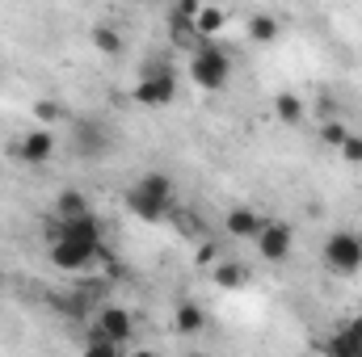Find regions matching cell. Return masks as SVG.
<instances>
[{
	"instance_id": "obj_1",
	"label": "cell",
	"mask_w": 362,
	"mask_h": 357,
	"mask_svg": "<svg viewBox=\"0 0 362 357\" xmlns=\"http://www.w3.org/2000/svg\"><path fill=\"white\" fill-rule=\"evenodd\" d=\"M185 72H189V80L202 92H219V89H228V80H232V55L219 42H202L189 55V68Z\"/></svg>"
},
{
	"instance_id": "obj_2",
	"label": "cell",
	"mask_w": 362,
	"mask_h": 357,
	"mask_svg": "<svg viewBox=\"0 0 362 357\" xmlns=\"http://www.w3.org/2000/svg\"><path fill=\"white\" fill-rule=\"evenodd\" d=\"M135 101L148 105V109H165L169 101H177V72L169 68V59H144Z\"/></svg>"
},
{
	"instance_id": "obj_3",
	"label": "cell",
	"mask_w": 362,
	"mask_h": 357,
	"mask_svg": "<svg viewBox=\"0 0 362 357\" xmlns=\"http://www.w3.org/2000/svg\"><path fill=\"white\" fill-rule=\"evenodd\" d=\"M325 265L333 269L337 277L362 273V231H350V227L329 231V240H325Z\"/></svg>"
},
{
	"instance_id": "obj_4",
	"label": "cell",
	"mask_w": 362,
	"mask_h": 357,
	"mask_svg": "<svg viewBox=\"0 0 362 357\" xmlns=\"http://www.w3.org/2000/svg\"><path fill=\"white\" fill-rule=\"evenodd\" d=\"M8 156L21 160V164H30V169L47 164V160L55 156V131H47V126H30L17 143H8Z\"/></svg>"
},
{
	"instance_id": "obj_5",
	"label": "cell",
	"mask_w": 362,
	"mask_h": 357,
	"mask_svg": "<svg viewBox=\"0 0 362 357\" xmlns=\"http://www.w3.org/2000/svg\"><path fill=\"white\" fill-rule=\"evenodd\" d=\"M198 0H181V4H173L169 8V42L173 47H185L189 55L202 47V38H198V30H194V17H198Z\"/></svg>"
},
{
	"instance_id": "obj_6",
	"label": "cell",
	"mask_w": 362,
	"mask_h": 357,
	"mask_svg": "<svg viewBox=\"0 0 362 357\" xmlns=\"http://www.w3.org/2000/svg\"><path fill=\"white\" fill-rule=\"evenodd\" d=\"M110 131L97 122V118H81L76 122V135H72V147H76V156H85V160H97V156H105L110 152Z\"/></svg>"
},
{
	"instance_id": "obj_7",
	"label": "cell",
	"mask_w": 362,
	"mask_h": 357,
	"mask_svg": "<svg viewBox=\"0 0 362 357\" xmlns=\"http://www.w3.org/2000/svg\"><path fill=\"white\" fill-rule=\"evenodd\" d=\"M101 337H110L114 345H127L131 337H135V320H131V311L127 307H118V303H105L101 311H97V324H93Z\"/></svg>"
},
{
	"instance_id": "obj_8",
	"label": "cell",
	"mask_w": 362,
	"mask_h": 357,
	"mask_svg": "<svg viewBox=\"0 0 362 357\" xmlns=\"http://www.w3.org/2000/svg\"><path fill=\"white\" fill-rule=\"evenodd\" d=\"M291 248H295V231H291L286 223H266V231L257 236V253H262V261H270V265H282V261L291 257Z\"/></svg>"
},
{
	"instance_id": "obj_9",
	"label": "cell",
	"mask_w": 362,
	"mask_h": 357,
	"mask_svg": "<svg viewBox=\"0 0 362 357\" xmlns=\"http://www.w3.org/2000/svg\"><path fill=\"white\" fill-rule=\"evenodd\" d=\"M47 257L55 269H89L97 257V244H76V240H51Z\"/></svg>"
},
{
	"instance_id": "obj_10",
	"label": "cell",
	"mask_w": 362,
	"mask_h": 357,
	"mask_svg": "<svg viewBox=\"0 0 362 357\" xmlns=\"http://www.w3.org/2000/svg\"><path fill=\"white\" fill-rule=\"evenodd\" d=\"M51 240H76V244H101V223L97 214H85V219H72V223H51L47 227V244Z\"/></svg>"
},
{
	"instance_id": "obj_11",
	"label": "cell",
	"mask_w": 362,
	"mask_h": 357,
	"mask_svg": "<svg viewBox=\"0 0 362 357\" xmlns=\"http://www.w3.org/2000/svg\"><path fill=\"white\" fill-rule=\"evenodd\" d=\"M223 231H228L232 240H253V244H257V236L266 231V219H262L253 206H232L228 219H223Z\"/></svg>"
},
{
	"instance_id": "obj_12",
	"label": "cell",
	"mask_w": 362,
	"mask_h": 357,
	"mask_svg": "<svg viewBox=\"0 0 362 357\" xmlns=\"http://www.w3.org/2000/svg\"><path fill=\"white\" fill-rule=\"evenodd\" d=\"M173 328H177L181 337H194V332L206 328V311H202L198 298H181L177 307H173Z\"/></svg>"
},
{
	"instance_id": "obj_13",
	"label": "cell",
	"mask_w": 362,
	"mask_h": 357,
	"mask_svg": "<svg viewBox=\"0 0 362 357\" xmlns=\"http://www.w3.org/2000/svg\"><path fill=\"white\" fill-rule=\"evenodd\" d=\"M93 214L89 198L81 193V189H59V198H55V219L59 223H72V219H85Z\"/></svg>"
},
{
	"instance_id": "obj_14",
	"label": "cell",
	"mask_w": 362,
	"mask_h": 357,
	"mask_svg": "<svg viewBox=\"0 0 362 357\" xmlns=\"http://www.w3.org/2000/svg\"><path fill=\"white\" fill-rule=\"evenodd\" d=\"M211 282L219 290H245L253 282V273H249V265H240V261H219V265L211 269Z\"/></svg>"
},
{
	"instance_id": "obj_15",
	"label": "cell",
	"mask_w": 362,
	"mask_h": 357,
	"mask_svg": "<svg viewBox=\"0 0 362 357\" xmlns=\"http://www.w3.org/2000/svg\"><path fill=\"white\" fill-rule=\"evenodd\" d=\"M127 210H131L135 219H144V223H165L173 206H165V202H152V198H144L139 189H131V193H127Z\"/></svg>"
},
{
	"instance_id": "obj_16",
	"label": "cell",
	"mask_w": 362,
	"mask_h": 357,
	"mask_svg": "<svg viewBox=\"0 0 362 357\" xmlns=\"http://www.w3.org/2000/svg\"><path fill=\"white\" fill-rule=\"evenodd\" d=\"M135 189H139L144 198H152V202H165V206H173V202H177V189H173V181L165 177V173H144Z\"/></svg>"
},
{
	"instance_id": "obj_17",
	"label": "cell",
	"mask_w": 362,
	"mask_h": 357,
	"mask_svg": "<svg viewBox=\"0 0 362 357\" xmlns=\"http://www.w3.org/2000/svg\"><path fill=\"white\" fill-rule=\"evenodd\" d=\"M93 47H97L101 55H114V59H118V55L127 51V38H122V30H118V25L97 21V25H93Z\"/></svg>"
},
{
	"instance_id": "obj_18",
	"label": "cell",
	"mask_w": 362,
	"mask_h": 357,
	"mask_svg": "<svg viewBox=\"0 0 362 357\" xmlns=\"http://www.w3.org/2000/svg\"><path fill=\"white\" fill-rule=\"evenodd\" d=\"M228 25V13L223 8H215V4H202L198 8V17H194V30H198V38L202 42H215V34Z\"/></svg>"
},
{
	"instance_id": "obj_19",
	"label": "cell",
	"mask_w": 362,
	"mask_h": 357,
	"mask_svg": "<svg viewBox=\"0 0 362 357\" xmlns=\"http://www.w3.org/2000/svg\"><path fill=\"white\" fill-rule=\"evenodd\" d=\"M320 353L325 357H362V345L346 332V328H337V332H329V337L320 341Z\"/></svg>"
},
{
	"instance_id": "obj_20",
	"label": "cell",
	"mask_w": 362,
	"mask_h": 357,
	"mask_svg": "<svg viewBox=\"0 0 362 357\" xmlns=\"http://www.w3.org/2000/svg\"><path fill=\"white\" fill-rule=\"evenodd\" d=\"M278 34H282V25H278L274 13H253V17H249V38H253L257 47H270Z\"/></svg>"
},
{
	"instance_id": "obj_21",
	"label": "cell",
	"mask_w": 362,
	"mask_h": 357,
	"mask_svg": "<svg viewBox=\"0 0 362 357\" xmlns=\"http://www.w3.org/2000/svg\"><path fill=\"white\" fill-rule=\"evenodd\" d=\"M274 114H278V122L299 126V122H303V97H299V92H278V97H274Z\"/></svg>"
},
{
	"instance_id": "obj_22",
	"label": "cell",
	"mask_w": 362,
	"mask_h": 357,
	"mask_svg": "<svg viewBox=\"0 0 362 357\" xmlns=\"http://www.w3.org/2000/svg\"><path fill=\"white\" fill-rule=\"evenodd\" d=\"M81 357H122V345H114L110 337H101L97 328H89L85 341H81Z\"/></svg>"
},
{
	"instance_id": "obj_23",
	"label": "cell",
	"mask_w": 362,
	"mask_h": 357,
	"mask_svg": "<svg viewBox=\"0 0 362 357\" xmlns=\"http://www.w3.org/2000/svg\"><path fill=\"white\" fill-rule=\"evenodd\" d=\"M350 139V126L341 122V118H325L320 122V143H329V147H341Z\"/></svg>"
},
{
	"instance_id": "obj_24",
	"label": "cell",
	"mask_w": 362,
	"mask_h": 357,
	"mask_svg": "<svg viewBox=\"0 0 362 357\" xmlns=\"http://www.w3.org/2000/svg\"><path fill=\"white\" fill-rule=\"evenodd\" d=\"M34 118H38V126H55L59 118H64V105L59 101H51V97H42V101H34Z\"/></svg>"
},
{
	"instance_id": "obj_25",
	"label": "cell",
	"mask_w": 362,
	"mask_h": 357,
	"mask_svg": "<svg viewBox=\"0 0 362 357\" xmlns=\"http://www.w3.org/2000/svg\"><path fill=\"white\" fill-rule=\"evenodd\" d=\"M337 152H341V160H346V164H354V169H358V164H362V135L350 131V139H346Z\"/></svg>"
},
{
	"instance_id": "obj_26",
	"label": "cell",
	"mask_w": 362,
	"mask_h": 357,
	"mask_svg": "<svg viewBox=\"0 0 362 357\" xmlns=\"http://www.w3.org/2000/svg\"><path fill=\"white\" fill-rule=\"evenodd\" d=\"M55 307H59L64 315H85V298H64V294H59Z\"/></svg>"
},
{
	"instance_id": "obj_27",
	"label": "cell",
	"mask_w": 362,
	"mask_h": 357,
	"mask_svg": "<svg viewBox=\"0 0 362 357\" xmlns=\"http://www.w3.org/2000/svg\"><path fill=\"white\" fill-rule=\"evenodd\" d=\"M341 328H346V332H350V337H354V341L362 345V315H350V320H346Z\"/></svg>"
},
{
	"instance_id": "obj_28",
	"label": "cell",
	"mask_w": 362,
	"mask_h": 357,
	"mask_svg": "<svg viewBox=\"0 0 362 357\" xmlns=\"http://www.w3.org/2000/svg\"><path fill=\"white\" fill-rule=\"evenodd\" d=\"M198 257H202V261H215V257H219V248H215V244H211V240H206V244H202V253H198Z\"/></svg>"
},
{
	"instance_id": "obj_29",
	"label": "cell",
	"mask_w": 362,
	"mask_h": 357,
	"mask_svg": "<svg viewBox=\"0 0 362 357\" xmlns=\"http://www.w3.org/2000/svg\"><path fill=\"white\" fill-rule=\"evenodd\" d=\"M131 357H160V353H152V349H139V353H131Z\"/></svg>"
},
{
	"instance_id": "obj_30",
	"label": "cell",
	"mask_w": 362,
	"mask_h": 357,
	"mask_svg": "<svg viewBox=\"0 0 362 357\" xmlns=\"http://www.w3.org/2000/svg\"><path fill=\"white\" fill-rule=\"evenodd\" d=\"M194 357H202V353H194Z\"/></svg>"
}]
</instances>
